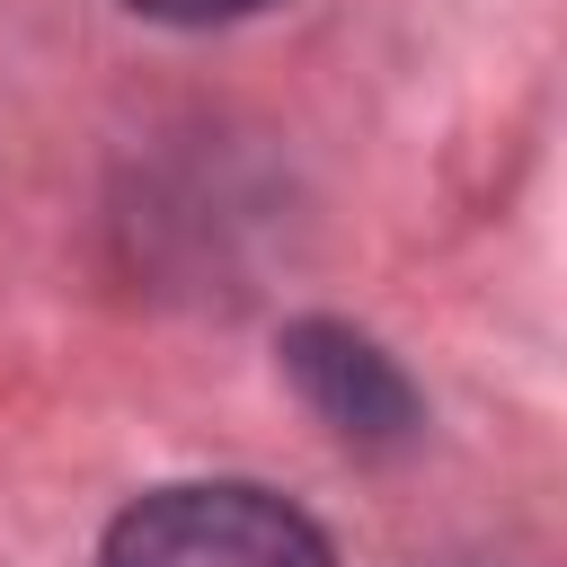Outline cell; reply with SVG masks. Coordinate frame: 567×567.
Segmentation results:
<instances>
[{
  "instance_id": "obj_3",
  "label": "cell",
  "mask_w": 567,
  "mask_h": 567,
  "mask_svg": "<svg viewBox=\"0 0 567 567\" xmlns=\"http://www.w3.org/2000/svg\"><path fill=\"white\" fill-rule=\"evenodd\" d=\"M142 18H168V27H221V18H248L266 0H133Z\"/></svg>"
},
{
  "instance_id": "obj_2",
  "label": "cell",
  "mask_w": 567,
  "mask_h": 567,
  "mask_svg": "<svg viewBox=\"0 0 567 567\" xmlns=\"http://www.w3.org/2000/svg\"><path fill=\"white\" fill-rule=\"evenodd\" d=\"M284 363H292V381L310 390V408H319L346 443H390V434L416 425V390H408L399 363H390L381 346H363L354 328L310 319V328L284 337Z\"/></svg>"
},
{
  "instance_id": "obj_1",
  "label": "cell",
  "mask_w": 567,
  "mask_h": 567,
  "mask_svg": "<svg viewBox=\"0 0 567 567\" xmlns=\"http://www.w3.org/2000/svg\"><path fill=\"white\" fill-rule=\"evenodd\" d=\"M97 567H337L328 532L248 478L151 487L106 523Z\"/></svg>"
}]
</instances>
